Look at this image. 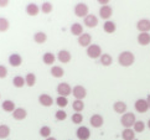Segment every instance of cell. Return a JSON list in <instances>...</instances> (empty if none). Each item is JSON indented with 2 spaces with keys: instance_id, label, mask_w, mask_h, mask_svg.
Listing matches in <instances>:
<instances>
[{
  "instance_id": "cell-1",
  "label": "cell",
  "mask_w": 150,
  "mask_h": 140,
  "mask_svg": "<svg viewBox=\"0 0 150 140\" xmlns=\"http://www.w3.org/2000/svg\"><path fill=\"white\" fill-rule=\"evenodd\" d=\"M135 61V57H134L133 52L130 51H123L119 56H118V63L123 67H130L132 64Z\"/></svg>"
},
{
  "instance_id": "cell-2",
  "label": "cell",
  "mask_w": 150,
  "mask_h": 140,
  "mask_svg": "<svg viewBox=\"0 0 150 140\" xmlns=\"http://www.w3.org/2000/svg\"><path fill=\"white\" fill-rule=\"evenodd\" d=\"M120 123H122V125L124 127V129L134 127V124L137 123L135 114H134V113H124L120 118Z\"/></svg>"
},
{
  "instance_id": "cell-3",
  "label": "cell",
  "mask_w": 150,
  "mask_h": 140,
  "mask_svg": "<svg viewBox=\"0 0 150 140\" xmlns=\"http://www.w3.org/2000/svg\"><path fill=\"white\" fill-rule=\"evenodd\" d=\"M87 56L89 58H93V60H96V58H99L102 56V48L99 45L97 44H91V46L87 47Z\"/></svg>"
},
{
  "instance_id": "cell-4",
  "label": "cell",
  "mask_w": 150,
  "mask_h": 140,
  "mask_svg": "<svg viewBox=\"0 0 150 140\" xmlns=\"http://www.w3.org/2000/svg\"><path fill=\"white\" fill-rule=\"evenodd\" d=\"M88 11H89V8L87 4L84 3H78L76 6H74V14H76L78 18H86L88 15Z\"/></svg>"
},
{
  "instance_id": "cell-5",
  "label": "cell",
  "mask_w": 150,
  "mask_h": 140,
  "mask_svg": "<svg viewBox=\"0 0 150 140\" xmlns=\"http://www.w3.org/2000/svg\"><path fill=\"white\" fill-rule=\"evenodd\" d=\"M57 93L61 97H68L69 94H72V87L67 82H62L57 86Z\"/></svg>"
},
{
  "instance_id": "cell-6",
  "label": "cell",
  "mask_w": 150,
  "mask_h": 140,
  "mask_svg": "<svg viewBox=\"0 0 150 140\" xmlns=\"http://www.w3.org/2000/svg\"><path fill=\"white\" fill-rule=\"evenodd\" d=\"M72 94L77 100H82L87 95V89L83 86H76V87L72 88Z\"/></svg>"
},
{
  "instance_id": "cell-7",
  "label": "cell",
  "mask_w": 150,
  "mask_h": 140,
  "mask_svg": "<svg viewBox=\"0 0 150 140\" xmlns=\"http://www.w3.org/2000/svg\"><path fill=\"white\" fill-rule=\"evenodd\" d=\"M83 24L87 26V28H96L98 25V18L94 14H88L86 18L83 19Z\"/></svg>"
},
{
  "instance_id": "cell-8",
  "label": "cell",
  "mask_w": 150,
  "mask_h": 140,
  "mask_svg": "<svg viewBox=\"0 0 150 140\" xmlns=\"http://www.w3.org/2000/svg\"><path fill=\"white\" fill-rule=\"evenodd\" d=\"M76 135L79 140H88L91 136V132L87 127H79L76 132Z\"/></svg>"
},
{
  "instance_id": "cell-9",
  "label": "cell",
  "mask_w": 150,
  "mask_h": 140,
  "mask_svg": "<svg viewBox=\"0 0 150 140\" xmlns=\"http://www.w3.org/2000/svg\"><path fill=\"white\" fill-rule=\"evenodd\" d=\"M137 29L140 32H149L150 31V20L149 19H140L137 23Z\"/></svg>"
},
{
  "instance_id": "cell-10",
  "label": "cell",
  "mask_w": 150,
  "mask_h": 140,
  "mask_svg": "<svg viewBox=\"0 0 150 140\" xmlns=\"http://www.w3.org/2000/svg\"><path fill=\"white\" fill-rule=\"evenodd\" d=\"M134 107H135V109H137L138 113H145L149 109V104H148L146 99H142V98L135 102Z\"/></svg>"
},
{
  "instance_id": "cell-11",
  "label": "cell",
  "mask_w": 150,
  "mask_h": 140,
  "mask_svg": "<svg viewBox=\"0 0 150 140\" xmlns=\"http://www.w3.org/2000/svg\"><path fill=\"white\" fill-rule=\"evenodd\" d=\"M113 15V9H112L109 5H105V6H102L99 9V16L102 19H104L105 21H108V19Z\"/></svg>"
},
{
  "instance_id": "cell-12",
  "label": "cell",
  "mask_w": 150,
  "mask_h": 140,
  "mask_svg": "<svg viewBox=\"0 0 150 140\" xmlns=\"http://www.w3.org/2000/svg\"><path fill=\"white\" fill-rule=\"evenodd\" d=\"M71 58H72L71 52L67 51V50H61L57 55V60L61 63H68L69 61H71Z\"/></svg>"
},
{
  "instance_id": "cell-13",
  "label": "cell",
  "mask_w": 150,
  "mask_h": 140,
  "mask_svg": "<svg viewBox=\"0 0 150 140\" xmlns=\"http://www.w3.org/2000/svg\"><path fill=\"white\" fill-rule=\"evenodd\" d=\"M89 123H91V125H92L93 128H100L102 125H103L104 119H103V117H102L100 114H94V115L91 117Z\"/></svg>"
},
{
  "instance_id": "cell-14",
  "label": "cell",
  "mask_w": 150,
  "mask_h": 140,
  "mask_svg": "<svg viewBox=\"0 0 150 140\" xmlns=\"http://www.w3.org/2000/svg\"><path fill=\"white\" fill-rule=\"evenodd\" d=\"M39 102H40V104L44 105V107H51L53 104V98H52L51 95H49V94L42 93L39 97Z\"/></svg>"
},
{
  "instance_id": "cell-15",
  "label": "cell",
  "mask_w": 150,
  "mask_h": 140,
  "mask_svg": "<svg viewBox=\"0 0 150 140\" xmlns=\"http://www.w3.org/2000/svg\"><path fill=\"white\" fill-rule=\"evenodd\" d=\"M9 63L10 66L13 67H19L21 63H23V58L19 53H11V55L9 56Z\"/></svg>"
},
{
  "instance_id": "cell-16",
  "label": "cell",
  "mask_w": 150,
  "mask_h": 140,
  "mask_svg": "<svg viewBox=\"0 0 150 140\" xmlns=\"http://www.w3.org/2000/svg\"><path fill=\"white\" fill-rule=\"evenodd\" d=\"M91 42H92V36L89 34H82L78 37V44L82 47H88L91 46Z\"/></svg>"
},
{
  "instance_id": "cell-17",
  "label": "cell",
  "mask_w": 150,
  "mask_h": 140,
  "mask_svg": "<svg viewBox=\"0 0 150 140\" xmlns=\"http://www.w3.org/2000/svg\"><path fill=\"white\" fill-rule=\"evenodd\" d=\"M127 108H128L127 103H124V102H122V100H118L113 104V109L117 114H124L127 112Z\"/></svg>"
},
{
  "instance_id": "cell-18",
  "label": "cell",
  "mask_w": 150,
  "mask_h": 140,
  "mask_svg": "<svg viewBox=\"0 0 150 140\" xmlns=\"http://www.w3.org/2000/svg\"><path fill=\"white\" fill-rule=\"evenodd\" d=\"M13 117L15 120H24L26 117H28V112L24 108H16L13 112Z\"/></svg>"
},
{
  "instance_id": "cell-19",
  "label": "cell",
  "mask_w": 150,
  "mask_h": 140,
  "mask_svg": "<svg viewBox=\"0 0 150 140\" xmlns=\"http://www.w3.org/2000/svg\"><path fill=\"white\" fill-rule=\"evenodd\" d=\"M138 42L142 46H148L150 44V34H148V32H140L138 35Z\"/></svg>"
},
{
  "instance_id": "cell-20",
  "label": "cell",
  "mask_w": 150,
  "mask_h": 140,
  "mask_svg": "<svg viewBox=\"0 0 150 140\" xmlns=\"http://www.w3.org/2000/svg\"><path fill=\"white\" fill-rule=\"evenodd\" d=\"M99 62L102 63V66L108 67L113 63V57H112L109 53H102V56L99 57Z\"/></svg>"
},
{
  "instance_id": "cell-21",
  "label": "cell",
  "mask_w": 150,
  "mask_h": 140,
  "mask_svg": "<svg viewBox=\"0 0 150 140\" xmlns=\"http://www.w3.org/2000/svg\"><path fill=\"white\" fill-rule=\"evenodd\" d=\"M39 11H40V9L35 3H30V4H28V6H26V14L30 16H36L39 14Z\"/></svg>"
},
{
  "instance_id": "cell-22",
  "label": "cell",
  "mask_w": 150,
  "mask_h": 140,
  "mask_svg": "<svg viewBox=\"0 0 150 140\" xmlns=\"http://www.w3.org/2000/svg\"><path fill=\"white\" fill-rule=\"evenodd\" d=\"M122 138H123V140H134L135 139V132H134L132 128L124 129V130L122 132Z\"/></svg>"
},
{
  "instance_id": "cell-23",
  "label": "cell",
  "mask_w": 150,
  "mask_h": 140,
  "mask_svg": "<svg viewBox=\"0 0 150 140\" xmlns=\"http://www.w3.org/2000/svg\"><path fill=\"white\" fill-rule=\"evenodd\" d=\"M71 34L74 35V36H81L83 34V26L78 23H74L71 25Z\"/></svg>"
},
{
  "instance_id": "cell-24",
  "label": "cell",
  "mask_w": 150,
  "mask_h": 140,
  "mask_svg": "<svg viewBox=\"0 0 150 140\" xmlns=\"http://www.w3.org/2000/svg\"><path fill=\"white\" fill-rule=\"evenodd\" d=\"M55 60H56V56L53 55L52 52H46L44 53V56H42V61H44L45 64H52V63H55Z\"/></svg>"
},
{
  "instance_id": "cell-25",
  "label": "cell",
  "mask_w": 150,
  "mask_h": 140,
  "mask_svg": "<svg viewBox=\"0 0 150 140\" xmlns=\"http://www.w3.org/2000/svg\"><path fill=\"white\" fill-rule=\"evenodd\" d=\"M51 74H52V77H55V78H61L63 74H65V71H63V68L60 67V66H52L51 68Z\"/></svg>"
},
{
  "instance_id": "cell-26",
  "label": "cell",
  "mask_w": 150,
  "mask_h": 140,
  "mask_svg": "<svg viewBox=\"0 0 150 140\" xmlns=\"http://www.w3.org/2000/svg\"><path fill=\"white\" fill-rule=\"evenodd\" d=\"M1 108H3V110H5V112H8V113H10V112H14L15 109V103L13 100H4L3 102V104H1Z\"/></svg>"
},
{
  "instance_id": "cell-27",
  "label": "cell",
  "mask_w": 150,
  "mask_h": 140,
  "mask_svg": "<svg viewBox=\"0 0 150 140\" xmlns=\"http://www.w3.org/2000/svg\"><path fill=\"white\" fill-rule=\"evenodd\" d=\"M103 30L107 32V34H113V32L117 30V26H115V24L113 23V21L108 20L103 24Z\"/></svg>"
},
{
  "instance_id": "cell-28",
  "label": "cell",
  "mask_w": 150,
  "mask_h": 140,
  "mask_svg": "<svg viewBox=\"0 0 150 140\" xmlns=\"http://www.w3.org/2000/svg\"><path fill=\"white\" fill-rule=\"evenodd\" d=\"M34 40L36 44H45L46 40H47V36L45 32H42V31H39V32H36V34L34 35Z\"/></svg>"
},
{
  "instance_id": "cell-29",
  "label": "cell",
  "mask_w": 150,
  "mask_h": 140,
  "mask_svg": "<svg viewBox=\"0 0 150 140\" xmlns=\"http://www.w3.org/2000/svg\"><path fill=\"white\" fill-rule=\"evenodd\" d=\"M25 83L28 87H34L35 83H36V76L35 73H28L25 77Z\"/></svg>"
},
{
  "instance_id": "cell-30",
  "label": "cell",
  "mask_w": 150,
  "mask_h": 140,
  "mask_svg": "<svg viewBox=\"0 0 150 140\" xmlns=\"http://www.w3.org/2000/svg\"><path fill=\"white\" fill-rule=\"evenodd\" d=\"M72 108H73V110L76 112V113H81V112L84 109V103H83V100H77V99H74V102L72 103Z\"/></svg>"
},
{
  "instance_id": "cell-31",
  "label": "cell",
  "mask_w": 150,
  "mask_h": 140,
  "mask_svg": "<svg viewBox=\"0 0 150 140\" xmlns=\"http://www.w3.org/2000/svg\"><path fill=\"white\" fill-rule=\"evenodd\" d=\"M13 84H14L16 88H23L24 86L26 84V83H25V78H24V77H21V76L14 77V79H13Z\"/></svg>"
},
{
  "instance_id": "cell-32",
  "label": "cell",
  "mask_w": 150,
  "mask_h": 140,
  "mask_svg": "<svg viewBox=\"0 0 150 140\" xmlns=\"http://www.w3.org/2000/svg\"><path fill=\"white\" fill-rule=\"evenodd\" d=\"M10 135V128L8 125H0V139H6Z\"/></svg>"
},
{
  "instance_id": "cell-33",
  "label": "cell",
  "mask_w": 150,
  "mask_h": 140,
  "mask_svg": "<svg viewBox=\"0 0 150 140\" xmlns=\"http://www.w3.org/2000/svg\"><path fill=\"white\" fill-rule=\"evenodd\" d=\"M133 130L135 133H143L145 130V123L142 122V120H137V123L133 127Z\"/></svg>"
},
{
  "instance_id": "cell-34",
  "label": "cell",
  "mask_w": 150,
  "mask_h": 140,
  "mask_svg": "<svg viewBox=\"0 0 150 140\" xmlns=\"http://www.w3.org/2000/svg\"><path fill=\"white\" fill-rule=\"evenodd\" d=\"M9 28H10L9 20L5 18H0V32H5L6 30H9Z\"/></svg>"
},
{
  "instance_id": "cell-35",
  "label": "cell",
  "mask_w": 150,
  "mask_h": 140,
  "mask_svg": "<svg viewBox=\"0 0 150 140\" xmlns=\"http://www.w3.org/2000/svg\"><path fill=\"white\" fill-rule=\"evenodd\" d=\"M40 135L42 136V138H50V135H51V128L50 127H47V125H45V127H41L40 128Z\"/></svg>"
},
{
  "instance_id": "cell-36",
  "label": "cell",
  "mask_w": 150,
  "mask_h": 140,
  "mask_svg": "<svg viewBox=\"0 0 150 140\" xmlns=\"http://www.w3.org/2000/svg\"><path fill=\"white\" fill-rule=\"evenodd\" d=\"M67 103H68V99H67V97H57L56 98V104L58 105V107H61V108H65V107L67 105Z\"/></svg>"
},
{
  "instance_id": "cell-37",
  "label": "cell",
  "mask_w": 150,
  "mask_h": 140,
  "mask_svg": "<svg viewBox=\"0 0 150 140\" xmlns=\"http://www.w3.org/2000/svg\"><path fill=\"white\" fill-rule=\"evenodd\" d=\"M41 10H42V13H44V14H50L52 11V4L50 1H44V3H42Z\"/></svg>"
},
{
  "instance_id": "cell-38",
  "label": "cell",
  "mask_w": 150,
  "mask_h": 140,
  "mask_svg": "<svg viewBox=\"0 0 150 140\" xmlns=\"http://www.w3.org/2000/svg\"><path fill=\"white\" fill-rule=\"evenodd\" d=\"M71 120H72V123H74V124H81L83 122V115L81 113H74V114L71 117Z\"/></svg>"
},
{
  "instance_id": "cell-39",
  "label": "cell",
  "mask_w": 150,
  "mask_h": 140,
  "mask_svg": "<svg viewBox=\"0 0 150 140\" xmlns=\"http://www.w3.org/2000/svg\"><path fill=\"white\" fill-rule=\"evenodd\" d=\"M55 117H56L57 120H61V122H62V120H65L66 118H67V113H66L65 110H62V109H61V110H57L56 114H55Z\"/></svg>"
},
{
  "instance_id": "cell-40",
  "label": "cell",
  "mask_w": 150,
  "mask_h": 140,
  "mask_svg": "<svg viewBox=\"0 0 150 140\" xmlns=\"http://www.w3.org/2000/svg\"><path fill=\"white\" fill-rule=\"evenodd\" d=\"M8 76V68L3 66V64H0V78H5Z\"/></svg>"
},
{
  "instance_id": "cell-41",
  "label": "cell",
  "mask_w": 150,
  "mask_h": 140,
  "mask_svg": "<svg viewBox=\"0 0 150 140\" xmlns=\"http://www.w3.org/2000/svg\"><path fill=\"white\" fill-rule=\"evenodd\" d=\"M9 4L8 0H0V8H4V6H6V5Z\"/></svg>"
},
{
  "instance_id": "cell-42",
  "label": "cell",
  "mask_w": 150,
  "mask_h": 140,
  "mask_svg": "<svg viewBox=\"0 0 150 140\" xmlns=\"http://www.w3.org/2000/svg\"><path fill=\"white\" fill-rule=\"evenodd\" d=\"M146 102H148V104H149V109H150V94L148 95V98H146Z\"/></svg>"
},
{
  "instance_id": "cell-43",
  "label": "cell",
  "mask_w": 150,
  "mask_h": 140,
  "mask_svg": "<svg viewBox=\"0 0 150 140\" xmlns=\"http://www.w3.org/2000/svg\"><path fill=\"white\" fill-rule=\"evenodd\" d=\"M46 140H57V139H55V138H52V136H50V138H47Z\"/></svg>"
},
{
  "instance_id": "cell-44",
  "label": "cell",
  "mask_w": 150,
  "mask_h": 140,
  "mask_svg": "<svg viewBox=\"0 0 150 140\" xmlns=\"http://www.w3.org/2000/svg\"><path fill=\"white\" fill-rule=\"evenodd\" d=\"M148 128L150 129V119H149V122H148Z\"/></svg>"
},
{
  "instance_id": "cell-45",
  "label": "cell",
  "mask_w": 150,
  "mask_h": 140,
  "mask_svg": "<svg viewBox=\"0 0 150 140\" xmlns=\"http://www.w3.org/2000/svg\"><path fill=\"white\" fill-rule=\"evenodd\" d=\"M134 140H138V139H134Z\"/></svg>"
}]
</instances>
